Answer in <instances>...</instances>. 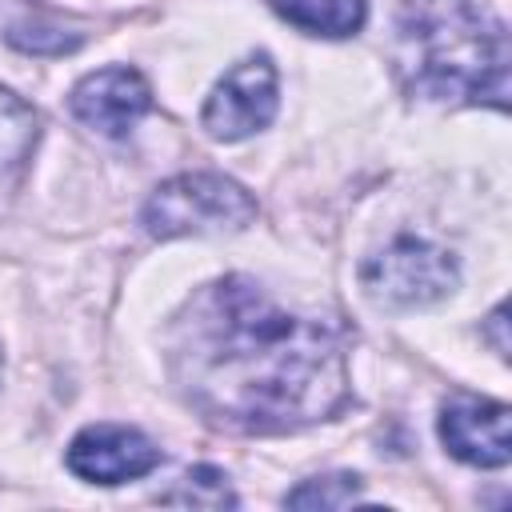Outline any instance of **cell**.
I'll use <instances>...</instances> for the list:
<instances>
[{
    "label": "cell",
    "instance_id": "1",
    "mask_svg": "<svg viewBox=\"0 0 512 512\" xmlns=\"http://www.w3.org/2000/svg\"><path fill=\"white\" fill-rule=\"evenodd\" d=\"M168 364L180 396L228 432H296L348 400L340 332L280 308L248 276H220L184 300Z\"/></svg>",
    "mask_w": 512,
    "mask_h": 512
},
{
    "label": "cell",
    "instance_id": "2",
    "mask_svg": "<svg viewBox=\"0 0 512 512\" xmlns=\"http://www.w3.org/2000/svg\"><path fill=\"white\" fill-rule=\"evenodd\" d=\"M392 56L420 100L508 108V28L480 0H400Z\"/></svg>",
    "mask_w": 512,
    "mask_h": 512
},
{
    "label": "cell",
    "instance_id": "3",
    "mask_svg": "<svg viewBox=\"0 0 512 512\" xmlns=\"http://www.w3.org/2000/svg\"><path fill=\"white\" fill-rule=\"evenodd\" d=\"M256 196L220 176V172H184L164 180L140 220L144 232L156 240H172V236H216V232H240L256 220Z\"/></svg>",
    "mask_w": 512,
    "mask_h": 512
},
{
    "label": "cell",
    "instance_id": "4",
    "mask_svg": "<svg viewBox=\"0 0 512 512\" xmlns=\"http://www.w3.org/2000/svg\"><path fill=\"white\" fill-rule=\"evenodd\" d=\"M368 296L376 304H392V308H420V304H436L444 300L460 272H456V260L428 244V240H396L388 244L380 256H372L360 272Z\"/></svg>",
    "mask_w": 512,
    "mask_h": 512
},
{
    "label": "cell",
    "instance_id": "5",
    "mask_svg": "<svg viewBox=\"0 0 512 512\" xmlns=\"http://www.w3.org/2000/svg\"><path fill=\"white\" fill-rule=\"evenodd\" d=\"M280 104V88H276V64L264 52H252L244 60H236L216 88L208 92L204 108H200V128L212 140L236 144L256 136L260 128L272 124Z\"/></svg>",
    "mask_w": 512,
    "mask_h": 512
},
{
    "label": "cell",
    "instance_id": "6",
    "mask_svg": "<svg viewBox=\"0 0 512 512\" xmlns=\"http://www.w3.org/2000/svg\"><path fill=\"white\" fill-rule=\"evenodd\" d=\"M68 108L100 136H128L152 108V84L128 64L96 68L68 92Z\"/></svg>",
    "mask_w": 512,
    "mask_h": 512
},
{
    "label": "cell",
    "instance_id": "7",
    "mask_svg": "<svg viewBox=\"0 0 512 512\" xmlns=\"http://www.w3.org/2000/svg\"><path fill=\"white\" fill-rule=\"evenodd\" d=\"M68 468L72 476L88 480V484H124L136 476H148L160 464V448L124 424H88L84 432L72 436L68 444Z\"/></svg>",
    "mask_w": 512,
    "mask_h": 512
},
{
    "label": "cell",
    "instance_id": "8",
    "mask_svg": "<svg viewBox=\"0 0 512 512\" xmlns=\"http://www.w3.org/2000/svg\"><path fill=\"white\" fill-rule=\"evenodd\" d=\"M440 440L472 468H504L512 460V412L500 400H452L440 412Z\"/></svg>",
    "mask_w": 512,
    "mask_h": 512
},
{
    "label": "cell",
    "instance_id": "9",
    "mask_svg": "<svg viewBox=\"0 0 512 512\" xmlns=\"http://www.w3.org/2000/svg\"><path fill=\"white\" fill-rule=\"evenodd\" d=\"M272 12L308 36H356L368 20V0H272Z\"/></svg>",
    "mask_w": 512,
    "mask_h": 512
},
{
    "label": "cell",
    "instance_id": "10",
    "mask_svg": "<svg viewBox=\"0 0 512 512\" xmlns=\"http://www.w3.org/2000/svg\"><path fill=\"white\" fill-rule=\"evenodd\" d=\"M40 140V116L36 108L0 84V168H16L32 156Z\"/></svg>",
    "mask_w": 512,
    "mask_h": 512
},
{
    "label": "cell",
    "instance_id": "11",
    "mask_svg": "<svg viewBox=\"0 0 512 512\" xmlns=\"http://www.w3.org/2000/svg\"><path fill=\"white\" fill-rule=\"evenodd\" d=\"M160 504H180V508H236V492L228 488V476L220 468H192L176 480V488L160 492Z\"/></svg>",
    "mask_w": 512,
    "mask_h": 512
},
{
    "label": "cell",
    "instance_id": "12",
    "mask_svg": "<svg viewBox=\"0 0 512 512\" xmlns=\"http://www.w3.org/2000/svg\"><path fill=\"white\" fill-rule=\"evenodd\" d=\"M360 500V480L348 476V472H336V476H312L304 480L300 488H292L284 496L288 508H348Z\"/></svg>",
    "mask_w": 512,
    "mask_h": 512
},
{
    "label": "cell",
    "instance_id": "13",
    "mask_svg": "<svg viewBox=\"0 0 512 512\" xmlns=\"http://www.w3.org/2000/svg\"><path fill=\"white\" fill-rule=\"evenodd\" d=\"M504 324H508V308L500 304V308L488 316V340H492V348H496L500 356H508V336H504Z\"/></svg>",
    "mask_w": 512,
    "mask_h": 512
},
{
    "label": "cell",
    "instance_id": "14",
    "mask_svg": "<svg viewBox=\"0 0 512 512\" xmlns=\"http://www.w3.org/2000/svg\"><path fill=\"white\" fill-rule=\"evenodd\" d=\"M0 372H4V352H0Z\"/></svg>",
    "mask_w": 512,
    "mask_h": 512
}]
</instances>
